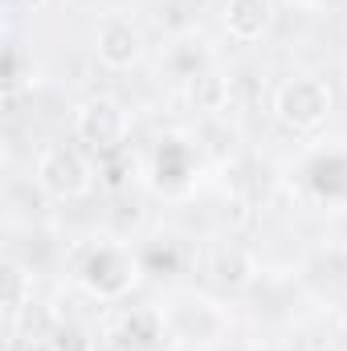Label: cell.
Wrapping results in <instances>:
<instances>
[{
	"label": "cell",
	"instance_id": "1",
	"mask_svg": "<svg viewBox=\"0 0 347 351\" xmlns=\"http://www.w3.org/2000/svg\"><path fill=\"white\" fill-rule=\"evenodd\" d=\"M70 278L94 302H123L147 274L135 245L119 237H90L70 254Z\"/></svg>",
	"mask_w": 347,
	"mask_h": 351
},
{
	"label": "cell",
	"instance_id": "2",
	"mask_svg": "<svg viewBox=\"0 0 347 351\" xmlns=\"http://www.w3.org/2000/svg\"><path fill=\"white\" fill-rule=\"evenodd\" d=\"M160 306H164L172 343L184 351H213L229 335V311L200 290H176Z\"/></svg>",
	"mask_w": 347,
	"mask_h": 351
},
{
	"label": "cell",
	"instance_id": "3",
	"mask_svg": "<svg viewBox=\"0 0 347 351\" xmlns=\"http://www.w3.org/2000/svg\"><path fill=\"white\" fill-rule=\"evenodd\" d=\"M33 184L53 200H86L98 184V164L82 143H45L33 160Z\"/></svg>",
	"mask_w": 347,
	"mask_h": 351
},
{
	"label": "cell",
	"instance_id": "4",
	"mask_svg": "<svg viewBox=\"0 0 347 351\" xmlns=\"http://www.w3.org/2000/svg\"><path fill=\"white\" fill-rule=\"evenodd\" d=\"M335 114V90L319 74H290L274 90V119L294 135H315Z\"/></svg>",
	"mask_w": 347,
	"mask_h": 351
},
{
	"label": "cell",
	"instance_id": "5",
	"mask_svg": "<svg viewBox=\"0 0 347 351\" xmlns=\"http://www.w3.org/2000/svg\"><path fill=\"white\" fill-rule=\"evenodd\" d=\"M294 184L327 213H347V143H311L294 160Z\"/></svg>",
	"mask_w": 347,
	"mask_h": 351
},
{
	"label": "cell",
	"instance_id": "6",
	"mask_svg": "<svg viewBox=\"0 0 347 351\" xmlns=\"http://www.w3.org/2000/svg\"><path fill=\"white\" fill-rule=\"evenodd\" d=\"M74 139L86 147L90 156H119L131 143V114L119 98L110 94H94L82 98L74 110Z\"/></svg>",
	"mask_w": 347,
	"mask_h": 351
},
{
	"label": "cell",
	"instance_id": "7",
	"mask_svg": "<svg viewBox=\"0 0 347 351\" xmlns=\"http://www.w3.org/2000/svg\"><path fill=\"white\" fill-rule=\"evenodd\" d=\"M200 176V152L184 135H160L147 156V184L160 196H188Z\"/></svg>",
	"mask_w": 347,
	"mask_h": 351
},
{
	"label": "cell",
	"instance_id": "8",
	"mask_svg": "<svg viewBox=\"0 0 347 351\" xmlns=\"http://www.w3.org/2000/svg\"><path fill=\"white\" fill-rule=\"evenodd\" d=\"M106 339H110V348L115 351H168V348H176L160 302H135V306H123V311L110 319Z\"/></svg>",
	"mask_w": 347,
	"mask_h": 351
},
{
	"label": "cell",
	"instance_id": "9",
	"mask_svg": "<svg viewBox=\"0 0 347 351\" xmlns=\"http://www.w3.org/2000/svg\"><path fill=\"white\" fill-rule=\"evenodd\" d=\"M143 49H147V37L143 29L123 16V12H110L94 25V58L106 66V70H131L143 62Z\"/></svg>",
	"mask_w": 347,
	"mask_h": 351
},
{
	"label": "cell",
	"instance_id": "10",
	"mask_svg": "<svg viewBox=\"0 0 347 351\" xmlns=\"http://www.w3.org/2000/svg\"><path fill=\"white\" fill-rule=\"evenodd\" d=\"M274 21H278V4L274 0H225L221 4V25L241 45H254L261 37H270Z\"/></svg>",
	"mask_w": 347,
	"mask_h": 351
},
{
	"label": "cell",
	"instance_id": "11",
	"mask_svg": "<svg viewBox=\"0 0 347 351\" xmlns=\"http://www.w3.org/2000/svg\"><path fill=\"white\" fill-rule=\"evenodd\" d=\"M164 70H168V78H176L180 86L184 82H192L196 74H204V70H213L217 66V58H213V49H208V41L204 37H196V33H184V37H172L168 45H164Z\"/></svg>",
	"mask_w": 347,
	"mask_h": 351
},
{
	"label": "cell",
	"instance_id": "12",
	"mask_svg": "<svg viewBox=\"0 0 347 351\" xmlns=\"http://www.w3.org/2000/svg\"><path fill=\"white\" fill-rule=\"evenodd\" d=\"M254 274H258V265H254V254H250L246 245H237V241L213 245V254H208V278H213L217 286L241 290V286L254 282Z\"/></svg>",
	"mask_w": 347,
	"mask_h": 351
},
{
	"label": "cell",
	"instance_id": "13",
	"mask_svg": "<svg viewBox=\"0 0 347 351\" xmlns=\"http://www.w3.org/2000/svg\"><path fill=\"white\" fill-rule=\"evenodd\" d=\"M135 250H139V262H143L147 278H176L188 265V245L176 233H156V237H147Z\"/></svg>",
	"mask_w": 347,
	"mask_h": 351
},
{
	"label": "cell",
	"instance_id": "14",
	"mask_svg": "<svg viewBox=\"0 0 347 351\" xmlns=\"http://www.w3.org/2000/svg\"><path fill=\"white\" fill-rule=\"evenodd\" d=\"M184 94H188L192 110H200V114H217V110H225V102H229V78L213 66V70L196 74L192 82H184Z\"/></svg>",
	"mask_w": 347,
	"mask_h": 351
},
{
	"label": "cell",
	"instance_id": "15",
	"mask_svg": "<svg viewBox=\"0 0 347 351\" xmlns=\"http://www.w3.org/2000/svg\"><path fill=\"white\" fill-rule=\"evenodd\" d=\"M25 306H33V290L25 294V269L8 265L4 269V323H8V335L16 331V319H21Z\"/></svg>",
	"mask_w": 347,
	"mask_h": 351
},
{
	"label": "cell",
	"instance_id": "16",
	"mask_svg": "<svg viewBox=\"0 0 347 351\" xmlns=\"http://www.w3.org/2000/svg\"><path fill=\"white\" fill-rule=\"evenodd\" d=\"M45 348H49V351H94V335H90L82 323L62 319V323H53V327H49Z\"/></svg>",
	"mask_w": 347,
	"mask_h": 351
},
{
	"label": "cell",
	"instance_id": "17",
	"mask_svg": "<svg viewBox=\"0 0 347 351\" xmlns=\"http://www.w3.org/2000/svg\"><path fill=\"white\" fill-rule=\"evenodd\" d=\"M307 4H311V0H307Z\"/></svg>",
	"mask_w": 347,
	"mask_h": 351
}]
</instances>
